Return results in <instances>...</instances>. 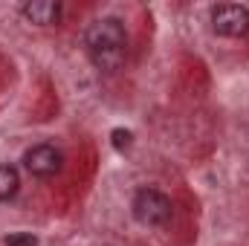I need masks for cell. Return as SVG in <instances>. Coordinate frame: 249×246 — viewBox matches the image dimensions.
<instances>
[{"label": "cell", "instance_id": "cell-4", "mask_svg": "<svg viewBox=\"0 0 249 246\" xmlns=\"http://www.w3.org/2000/svg\"><path fill=\"white\" fill-rule=\"evenodd\" d=\"M23 165H26V171L32 177L50 180V177H55L64 168V157H61V151L53 148V145H32L23 154Z\"/></svg>", "mask_w": 249, "mask_h": 246}, {"label": "cell", "instance_id": "cell-6", "mask_svg": "<svg viewBox=\"0 0 249 246\" xmlns=\"http://www.w3.org/2000/svg\"><path fill=\"white\" fill-rule=\"evenodd\" d=\"M18 188H20L18 171H15L12 165H0V203L12 200V197L18 194Z\"/></svg>", "mask_w": 249, "mask_h": 246}, {"label": "cell", "instance_id": "cell-1", "mask_svg": "<svg viewBox=\"0 0 249 246\" xmlns=\"http://www.w3.org/2000/svg\"><path fill=\"white\" fill-rule=\"evenodd\" d=\"M87 55L102 72H116L127 58V32L119 18H99L84 32Z\"/></svg>", "mask_w": 249, "mask_h": 246}, {"label": "cell", "instance_id": "cell-8", "mask_svg": "<svg viewBox=\"0 0 249 246\" xmlns=\"http://www.w3.org/2000/svg\"><path fill=\"white\" fill-rule=\"evenodd\" d=\"M110 139H113V148L124 151V148H130V142H133V133H130V130H124V127H116V130L110 133Z\"/></svg>", "mask_w": 249, "mask_h": 246}, {"label": "cell", "instance_id": "cell-5", "mask_svg": "<svg viewBox=\"0 0 249 246\" xmlns=\"http://www.w3.org/2000/svg\"><path fill=\"white\" fill-rule=\"evenodd\" d=\"M20 12L35 26H55L61 20V3L58 0H29V3H23Z\"/></svg>", "mask_w": 249, "mask_h": 246}, {"label": "cell", "instance_id": "cell-2", "mask_svg": "<svg viewBox=\"0 0 249 246\" xmlns=\"http://www.w3.org/2000/svg\"><path fill=\"white\" fill-rule=\"evenodd\" d=\"M130 209H133V217H136L142 226H165V223L171 220V214H174L171 200H168L162 191H157V188H142V191H136Z\"/></svg>", "mask_w": 249, "mask_h": 246}, {"label": "cell", "instance_id": "cell-7", "mask_svg": "<svg viewBox=\"0 0 249 246\" xmlns=\"http://www.w3.org/2000/svg\"><path fill=\"white\" fill-rule=\"evenodd\" d=\"M3 244L6 246H38V238L32 232H12V235L3 238Z\"/></svg>", "mask_w": 249, "mask_h": 246}, {"label": "cell", "instance_id": "cell-3", "mask_svg": "<svg viewBox=\"0 0 249 246\" xmlns=\"http://www.w3.org/2000/svg\"><path fill=\"white\" fill-rule=\"evenodd\" d=\"M212 29L220 38H244L249 35V9L241 3H220L212 9Z\"/></svg>", "mask_w": 249, "mask_h": 246}]
</instances>
